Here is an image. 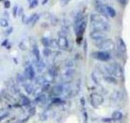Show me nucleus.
I'll use <instances>...</instances> for the list:
<instances>
[{
  "instance_id": "b1692460",
  "label": "nucleus",
  "mask_w": 130,
  "mask_h": 123,
  "mask_svg": "<svg viewBox=\"0 0 130 123\" xmlns=\"http://www.w3.org/2000/svg\"><path fill=\"white\" fill-rule=\"evenodd\" d=\"M0 24H1L2 26H3V27H7L8 26V21L6 19H2L0 21Z\"/></svg>"
},
{
  "instance_id": "a878e982",
  "label": "nucleus",
  "mask_w": 130,
  "mask_h": 123,
  "mask_svg": "<svg viewBox=\"0 0 130 123\" xmlns=\"http://www.w3.org/2000/svg\"><path fill=\"white\" fill-rule=\"evenodd\" d=\"M70 2V0H60V3L62 7H64V6L67 5Z\"/></svg>"
},
{
  "instance_id": "9b49d317",
  "label": "nucleus",
  "mask_w": 130,
  "mask_h": 123,
  "mask_svg": "<svg viewBox=\"0 0 130 123\" xmlns=\"http://www.w3.org/2000/svg\"><path fill=\"white\" fill-rule=\"evenodd\" d=\"M117 49L121 53H124L126 51V46L124 41L122 38H118L117 41Z\"/></svg>"
},
{
  "instance_id": "4c0bfd02",
  "label": "nucleus",
  "mask_w": 130,
  "mask_h": 123,
  "mask_svg": "<svg viewBox=\"0 0 130 123\" xmlns=\"http://www.w3.org/2000/svg\"><path fill=\"white\" fill-rule=\"evenodd\" d=\"M13 31V28H8V30H7V32H6V33H7V34H10L11 33H12V32Z\"/></svg>"
},
{
  "instance_id": "4be33fe9",
  "label": "nucleus",
  "mask_w": 130,
  "mask_h": 123,
  "mask_svg": "<svg viewBox=\"0 0 130 123\" xmlns=\"http://www.w3.org/2000/svg\"><path fill=\"white\" fill-rule=\"evenodd\" d=\"M37 16V14H33L32 15H31V17H29L28 19H27V22H26V24H29V23H32V22L33 21V20L35 19V17Z\"/></svg>"
},
{
  "instance_id": "f257e3e1",
  "label": "nucleus",
  "mask_w": 130,
  "mask_h": 123,
  "mask_svg": "<svg viewBox=\"0 0 130 123\" xmlns=\"http://www.w3.org/2000/svg\"><path fill=\"white\" fill-rule=\"evenodd\" d=\"M104 16L98 14H92L91 16V22L94 30H98L104 32H108L110 30V26L106 20L103 18Z\"/></svg>"
},
{
  "instance_id": "f3484780",
  "label": "nucleus",
  "mask_w": 130,
  "mask_h": 123,
  "mask_svg": "<svg viewBox=\"0 0 130 123\" xmlns=\"http://www.w3.org/2000/svg\"><path fill=\"white\" fill-rule=\"evenodd\" d=\"M24 88L27 94H32V91H33V87H32V85H30V84H27V85H25Z\"/></svg>"
},
{
  "instance_id": "bb28decb",
  "label": "nucleus",
  "mask_w": 130,
  "mask_h": 123,
  "mask_svg": "<svg viewBox=\"0 0 130 123\" xmlns=\"http://www.w3.org/2000/svg\"><path fill=\"white\" fill-rule=\"evenodd\" d=\"M38 4V0H32V2L31 3V8H35L37 7Z\"/></svg>"
},
{
  "instance_id": "7c9ffc66",
  "label": "nucleus",
  "mask_w": 130,
  "mask_h": 123,
  "mask_svg": "<svg viewBox=\"0 0 130 123\" xmlns=\"http://www.w3.org/2000/svg\"><path fill=\"white\" fill-rule=\"evenodd\" d=\"M44 99H45V97L44 96H43V95H42V96H38V97L35 100V101L36 102H40V101H43Z\"/></svg>"
},
{
  "instance_id": "f03ea898",
  "label": "nucleus",
  "mask_w": 130,
  "mask_h": 123,
  "mask_svg": "<svg viewBox=\"0 0 130 123\" xmlns=\"http://www.w3.org/2000/svg\"><path fill=\"white\" fill-rule=\"evenodd\" d=\"M96 46L101 51L107 52V51H113L116 47V44L111 39H105L98 42L96 44Z\"/></svg>"
},
{
  "instance_id": "f704fd0d",
  "label": "nucleus",
  "mask_w": 130,
  "mask_h": 123,
  "mask_svg": "<svg viewBox=\"0 0 130 123\" xmlns=\"http://www.w3.org/2000/svg\"><path fill=\"white\" fill-rule=\"evenodd\" d=\"M8 115V113H7V114H3V115H2V116H0V121L2 120H3V119H4L5 118L7 117Z\"/></svg>"
},
{
  "instance_id": "2eb2a0df",
  "label": "nucleus",
  "mask_w": 130,
  "mask_h": 123,
  "mask_svg": "<svg viewBox=\"0 0 130 123\" xmlns=\"http://www.w3.org/2000/svg\"><path fill=\"white\" fill-rule=\"evenodd\" d=\"M107 15L110 16L111 17H114L116 16V12L114 10V8H113L111 7H107Z\"/></svg>"
},
{
  "instance_id": "1a4fd4ad",
  "label": "nucleus",
  "mask_w": 130,
  "mask_h": 123,
  "mask_svg": "<svg viewBox=\"0 0 130 123\" xmlns=\"http://www.w3.org/2000/svg\"><path fill=\"white\" fill-rule=\"evenodd\" d=\"M64 92V86L61 85H57L54 87L51 90V93L54 96H59Z\"/></svg>"
},
{
  "instance_id": "a19ab883",
  "label": "nucleus",
  "mask_w": 130,
  "mask_h": 123,
  "mask_svg": "<svg viewBox=\"0 0 130 123\" xmlns=\"http://www.w3.org/2000/svg\"><path fill=\"white\" fill-rule=\"evenodd\" d=\"M47 1H48V0H43V2H42V5L45 4V3H47Z\"/></svg>"
},
{
  "instance_id": "393cba45",
  "label": "nucleus",
  "mask_w": 130,
  "mask_h": 123,
  "mask_svg": "<svg viewBox=\"0 0 130 123\" xmlns=\"http://www.w3.org/2000/svg\"><path fill=\"white\" fill-rule=\"evenodd\" d=\"M98 5H105L108 2V0H95Z\"/></svg>"
},
{
  "instance_id": "c85d7f7f",
  "label": "nucleus",
  "mask_w": 130,
  "mask_h": 123,
  "mask_svg": "<svg viewBox=\"0 0 130 123\" xmlns=\"http://www.w3.org/2000/svg\"><path fill=\"white\" fill-rule=\"evenodd\" d=\"M87 47H88V45H87V41H85L84 42V53L85 55H87V50H88V49H87Z\"/></svg>"
},
{
  "instance_id": "6e6552de",
  "label": "nucleus",
  "mask_w": 130,
  "mask_h": 123,
  "mask_svg": "<svg viewBox=\"0 0 130 123\" xmlns=\"http://www.w3.org/2000/svg\"><path fill=\"white\" fill-rule=\"evenodd\" d=\"M86 26H87V24H86V21H83L81 22L80 24H78L75 28V32L78 37H82L83 35L84 34L85 31L86 30Z\"/></svg>"
},
{
  "instance_id": "ea45409f",
  "label": "nucleus",
  "mask_w": 130,
  "mask_h": 123,
  "mask_svg": "<svg viewBox=\"0 0 130 123\" xmlns=\"http://www.w3.org/2000/svg\"><path fill=\"white\" fill-rule=\"evenodd\" d=\"M22 12H23V11H22V8H21L19 10V16H21V15L22 14Z\"/></svg>"
},
{
  "instance_id": "79ce46f5",
  "label": "nucleus",
  "mask_w": 130,
  "mask_h": 123,
  "mask_svg": "<svg viewBox=\"0 0 130 123\" xmlns=\"http://www.w3.org/2000/svg\"><path fill=\"white\" fill-rule=\"evenodd\" d=\"M6 42H7V40H6V41H5V42H3V44H2V45H3V46H5V45H6V44H5Z\"/></svg>"
},
{
  "instance_id": "f8f14e48",
  "label": "nucleus",
  "mask_w": 130,
  "mask_h": 123,
  "mask_svg": "<svg viewBox=\"0 0 130 123\" xmlns=\"http://www.w3.org/2000/svg\"><path fill=\"white\" fill-rule=\"evenodd\" d=\"M107 7L105 5H96V8L97 11L99 13L102 14V16H104V17H107Z\"/></svg>"
},
{
  "instance_id": "39448f33",
  "label": "nucleus",
  "mask_w": 130,
  "mask_h": 123,
  "mask_svg": "<svg viewBox=\"0 0 130 123\" xmlns=\"http://www.w3.org/2000/svg\"><path fill=\"white\" fill-rule=\"evenodd\" d=\"M61 33H62L60 34L58 40H57V46H58L59 48H60L61 50H65L68 47V41L66 37V35H64L66 33H64V32H62Z\"/></svg>"
},
{
  "instance_id": "412c9836",
  "label": "nucleus",
  "mask_w": 130,
  "mask_h": 123,
  "mask_svg": "<svg viewBox=\"0 0 130 123\" xmlns=\"http://www.w3.org/2000/svg\"><path fill=\"white\" fill-rule=\"evenodd\" d=\"M22 103L24 105H28L30 103V100H29L28 97H26V96H23L22 97Z\"/></svg>"
},
{
  "instance_id": "aec40b11",
  "label": "nucleus",
  "mask_w": 130,
  "mask_h": 123,
  "mask_svg": "<svg viewBox=\"0 0 130 123\" xmlns=\"http://www.w3.org/2000/svg\"><path fill=\"white\" fill-rule=\"evenodd\" d=\"M105 79L107 81H108V83H116V80L113 76H105Z\"/></svg>"
},
{
  "instance_id": "58836bf2",
  "label": "nucleus",
  "mask_w": 130,
  "mask_h": 123,
  "mask_svg": "<svg viewBox=\"0 0 130 123\" xmlns=\"http://www.w3.org/2000/svg\"><path fill=\"white\" fill-rule=\"evenodd\" d=\"M117 1L122 5H125L126 3V0H117Z\"/></svg>"
},
{
  "instance_id": "72a5a7b5",
  "label": "nucleus",
  "mask_w": 130,
  "mask_h": 123,
  "mask_svg": "<svg viewBox=\"0 0 130 123\" xmlns=\"http://www.w3.org/2000/svg\"><path fill=\"white\" fill-rule=\"evenodd\" d=\"M10 2L9 1H6L5 2V7L6 8H10Z\"/></svg>"
},
{
  "instance_id": "ddd939ff",
  "label": "nucleus",
  "mask_w": 130,
  "mask_h": 123,
  "mask_svg": "<svg viewBox=\"0 0 130 123\" xmlns=\"http://www.w3.org/2000/svg\"><path fill=\"white\" fill-rule=\"evenodd\" d=\"M36 66H37V70H38V72H42L43 69H44L45 67V64L43 62V61L42 60H38L37 61V62H36Z\"/></svg>"
},
{
  "instance_id": "e433bc0d",
  "label": "nucleus",
  "mask_w": 130,
  "mask_h": 123,
  "mask_svg": "<svg viewBox=\"0 0 130 123\" xmlns=\"http://www.w3.org/2000/svg\"><path fill=\"white\" fill-rule=\"evenodd\" d=\"M61 102V99L59 98H55L53 100V103H57Z\"/></svg>"
},
{
  "instance_id": "4468645a",
  "label": "nucleus",
  "mask_w": 130,
  "mask_h": 123,
  "mask_svg": "<svg viewBox=\"0 0 130 123\" xmlns=\"http://www.w3.org/2000/svg\"><path fill=\"white\" fill-rule=\"evenodd\" d=\"M122 118V114L121 112L116 111L112 114V119L115 120H121Z\"/></svg>"
},
{
  "instance_id": "9d476101",
  "label": "nucleus",
  "mask_w": 130,
  "mask_h": 123,
  "mask_svg": "<svg viewBox=\"0 0 130 123\" xmlns=\"http://www.w3.org/2000/svg\"><path fill=\"white\" fill-rule=\"evenodd\" d=\"M24 75L27 78L30 79V80L32 79L35 77V75L34 68L31 66H29L27 67H26L24 71Z\"/></svg>"
},
{
  "instance_id": "dca6fc26",
  "label": "nucleus",
  "mask_w": 130,
  "mask_h": 123,
  "mask_svg": "<svg viewBox=\"0 0 130 123\" xmlns=\"http://www.w3.org/2000/svg\"><path fill=\"white\" fill-rule=\"evenodd\" d=\"M33 54L35 56L37 61L40 60V51L38 50V47L37 46H35L33 47Z\"/></svg>"
},
{
  "instance_id": "c756f323",
  "label": "nucleus",
  "mask_w": 130,
  "mask_h": 123,
  "mask_svg": "<svg viewBox=\"0 0 130 123\" xmlns=\"http://www.w3.org/2000/svg\"><path fill=\"white\" fill-rule=\"evenodd\" d=\"M50 46H52V47H58V46H57V41L56 42L55 40H52V41H51V42H50Z\"/></svg>"
},
{
  "instance_id": "a211bd4d",
  "label": "nucleus",
  "mask_w": 130,
  "mask_h": 123,
  "mask_svg": "<svg viewBox=\"0 0 130 123\" xmlns=\"http://www.w3.org/2000/svg\"><path fill=\"white\" fill-rule=\"evenodd\" d=\"M50 42H51V41H49L48 38L43 37V38L42 39V43L44 47H48V46H50Z\"/></svg>"
},
{
  "instance_id": "37998d69",
  "label": "nucleus",
  "mask_w": 130,
  "mask_h": 123,
  "mask_svg": "<svg viewBox=\"0 0 130 123\" xmlns=\"http://www.w3.org/2000/svg\"><path fill=\"white\" fill-rule=\"evenodd\" d=\"M28 1H31V0H28Z\"/></svg>"
},
{
  "instance_id": "20e7f679",
  "label": "nucleus",
  "mask_w": 130,
  "mask_h": 123,
  "mask_svg": "<svg viewBox=\"0 0 130 123\" xmlns=\"http://www.w3.org/2000/svg\"><path fill=\"white\" fill-rule=\"evenodd\" d=\"M103 97L98 93H92L90 95V103L94 108H98L103 103Z\"/></svg>"
},
{
  "instance_id": "7ed1b4c3",
  "label": "nucleus",
  "mask_w": 130,
  "mask_h": 123,
  "mask_svg": "<svg viewBox=\"0 0 130 123\" xmlns=\"http://www.w3.org/2000/svg\"><path fill=\"white\" fill-rule=\"evenodd\" d=\"M105 70L110 76L113 77L121 78L122 76V69L118 64H110L105 66Z\"/></svg>"
},
{
  "instance_id": "473e14b6",
  "label": "nucleus",
  "mask_w": 130,
  "mask_h": 123,
  "mask_svg": "<svg viewBox=\"0 0 130 123\" xmlns=\"http://www.w3.org/2000/svg\"><path fill=\"white\" fill-rule=\"evenodd\" d=\"M29 113V114L31 115V116H32V115H34L36 113L35 108H32L30 109Z\"/></svg>"
},
{
  "instance_id": "c9c22d12",
  "label": "nucleus",
  "mask_w": 130,
  "mask_h": 123,
  "mask_svg": "<svg viewBox=\"0 0 130 123\" xmlns=\"http://www.w3.org/2000/svg\"><path fill=\"white\" fill-rule=\"evenodd\" d=\"M38 19H39V16H37V17H35V19L33 20V21H32V26H34V25L35 24L36 22H37V21H38Z\"/></svg>"
},
{
  "instance_id": "cd10ccee",
  "label": "nucleus",
  "mask_w": 130,
  "mask_h": 123,
  "mask_svg": "<svg viewBox=\"0 0 130 123\" xmlns=\"http://www.w3.org/2000/svg\"><path fill=\"white\" fill-rule=\"evenodd\" d=\"M17 81H18V82L21 83V82H22V81H24V76H22V75H21V74H18L17 76Z\"/></svg>"
},
{
  "instance_id": "2f4dec72",
  "label": "nucleus",
  "mask_w": 130,
  "mask_h": 123,
  "mask_svg": "<svg viewBox=\"0 0 130 123\" xmlns=\"http://www.w3.org/2000/svg\"><path fill=\"white\" fill-rule=\"evenodd\" d=\"M17 12H18V7H17V6L16 5L13 7V17H16V16H17Z\"/></svg>"
},
{
  "instance_id": "6ab92c4d",
  "label": "nucleus",
  "mask_w": 130,
  "mask_h": 123,
  "mask_svg": "<svg viewBox=\"0 0 130 123\" xmlns=\"http://www.w3.org/2000/svg\"><path fill=\"white\" fill-rule=\"evenodd\" d=\"M74 72H75L74 70L70 69L68 70V71L66 72V74L64 75V76H66V77L69 78H72V76H73V74H74Z\"/></svg>"
},
{
  "instance_id": "0eeeda50",
  "label": "nucleus",
  "mask_w": 130,
  "mask_h": 123,
  "mask_svg": "<svg viewBox=\"0 0 130 123\" xmlns=\"http://www.w3.org/2000/svg\"><path fill=\"white\" fill-rule=\"evenodd\" d=\"M89 36L92 39L100 41L106 39V37H107V32L98 31V30H93L90 33Z\"/></svg>"
},
{
  "instance_id": "5701e85b",
  "label": "nucleus",
  "mask_w": 130,
  "mask_h": 123,
  "mask_svg": "<svg viewBox=\"0 0 130 123\" xmlns=\"http://www.w3.org/2000/svg\"><path fill=\"white\" fill-rule=\"evenodd\" d=\"M43 54L45 56H48L51 55V51L50 50V49H48V47H45L44 50H43Z\"/></svg>"
},
{
  "instance_id": "423d86ee",
  "label": "nucleus",
  "mask_w": 130,
  "mask_h": 123,
  "mask_svg": "<svg viewBox=\"0 0 130 123\" xmlns=\"http://www.w3.org/2000/svg\"><path fill=\"white\" fill-rule=\"evenodd\" d=\"M92 56L94 58L102 61H107L110 58V55L109 53L105 51H96L92 53Z\"/></svg>"
}]
</instances>
